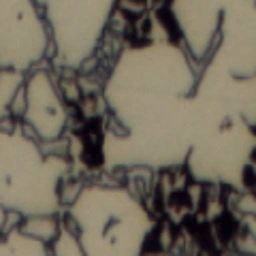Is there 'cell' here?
I'll return each mask as SVG.
<instances>
[{"instance_id":"cell-9","label":"cell","mask_w":256,"mask_h":256,"mask_svg":"<svg viewBox=\"0 0 256 256\" xmlns=\"http://www.w3.org/2000/svg\"><path fill=\"white\" fill-rule=\"evenodd\" d=\"M0 256H52V252L45 239L13 224L0 233Z\"/></svg>"},{"instance_id":"cell-2","label":"cell","mask_w":256,"mask_h":256,"mask_svg":"<svg viewBox=\"0 0 256 256\" xmlns=\"http://www.w3.org/2000/svg\"><path fill=\"white\" fill-rule=\"evenodd\" d=\"M154 230L146 203L120 184H88L62 207L52 256H143Z\"/></svg>"},{"instance_id":"cell-1","label":"cell","mask_w":256,"mask_h":256,"mask_svg":"<svg viewBox=\"0 0 256 256\" xmlns=\"http://www.w3.org/2000/svg\"><path fill=\"white\" fill-rule=\"evenodd\" d=\"M196 79V64L173 38L126 45L102 86L111 118L100 143L105 169L162 171L186 164Z\"/></svg>"},{"instance_id":"cell-6","label":"cell","mask_w":256,"mask_h":256,"mask_svg":"<svg viewBox=\"0 0 256 256\" xmlns=\"http://www.w3.org/2000/svg\"><path fill=\"white\" fill-rule=\"evenodd\" d=\"M207 58L233 75L256 77V0L224 2L220 30Z\"/></svg>"},{"instance_id":"cell-3","label":"cell","mask_w":256,"mask_h":256,"mask_svg":"<svg viewBox=\"0 0 256 256\" xmlns=\"http://www.w3.org/2000/svg\"><path fill=\"white\" fill-rule=\"evenodd\" d=\"M68 160L47 154L26 128L0 126V233L13 216L24 220L58 218Z\"/></svg>"},{"instance_id":"cell-7","label":"cell","mask_w":256,"mask_h":256,"mask_svg":"<svg viewBox=\"0 0 256 256\" xmlns=\"http://www.w3.org/2000/svg\"><path fill=\"white\" fill-rule=\"evenodd\" d=\"M24 111L22 120L28 128V134L41 146L62 139L66 132V105L47 68H34L26 75L22 90Z\"/></svg>"},{"instance_id":"cell-5","label":"cell","mask_w":256,"mask_h":256,"mask_svg":"<svg viewBox=\"0 0 256 256\" xmlns=\"http://www.w3.org/2000/svg\"><path fill=\"white\" fill-rule=\"evenodd\" d=\"M52 43L38 2L0 0V73L30 75L38 68Z\"/></svg>"},{"instance_id":"cell-10","label":"cell","mask_w":256,"mask_h":256,"mask_svg":"<svg viewBox=\"0 0 256 256\" xmlns=\"http://www.w3.org/2000/svg\"><path fill=\"white\" fill-rule=\"evenodd\" d=\"M26 77L18 73H0V120L9 116L11 105L22 90Z\"/></svg>"},{"instance_id":"cell-4","label":"cell","mask_w":256,"mask_h":256,"mask_svg":"<svg viewBox=\"0 0 256 256\" xmlns=\"http://www.w3.org/2000/svg\"><path fill=\"white\" fill-rule=\"evenodd\" d=\"M114 0H50L41 2L50 32V56L58 68L79 70L98 52L107 32Z\"/></svg>"},{"instance_id":"cell-11","label":"cell","mask_w":256,"mask_h":256,"mask_svg":"<svg viewBox=\"0 0 256 256\" xmlns=\"http://www.w3.org/2000/svg\"><path fill=\"white\" fill-rule=\"evenodd\" d=\"M248 230H250V237L256 244V216H250V218H248Z\"/></svg>"},{"instance_id":"cell-8","label":"cell","mask_w":256,"mask_h":256,"mask_svg":"<svg viewBox=\"0 0 256 256\" xmlns=\"http://www.w3.org/2000/svg\"><path fill=\"white\" fill-rule=\"evenodd\" d=\"M222 2H171L169 13L173 15V22L178 26L184 50L192 58L194 64H203L210 56L212 47L216 43L222 20Z\"/></svg>"}]
</instances>
